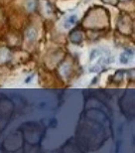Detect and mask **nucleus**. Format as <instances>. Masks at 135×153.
<instances>
[{
  "label": "nucleus",
  "instance_id": "20e7f679",
  "mask_svg": "<svg viewBox=\"0 0 135 153\" xmlns=\"http://www.w3.org/2000/svg\"><path fill=\"white\" fill-rule=\"evenodd\" d=\"M10 54H9V51L6 50V49H2L0 50V62H3V61L7 60Z\"/></svg>",
  "mask_w": 135,
  "mask_h": 153
},
{
  "label": "nucleus",
  "instance_id": "7ed1b4c3",
  "mask_svg": "<svg viewBox=\"0 0 135 153\" xmlns=\"http://www.w3.org/2000/svg\"><path fill=\"white\" fill-rule=\"evenodd\" d=\"M26 37L29 41H34V40L37 38V31L35 29L30 28L26 33Z\"/></svg>",
  "mask_w": 135,
  "mask_h": 153
},
{
  "label": "nucleus",
  "instance_id": "f257e3e1",
  "mask_svg": "<svg viewBox=\"0 0 135 153\" xmlns=\"http://www.w3.org/2000/svg\"><path fill=\"white\" fill-rule=\"evenodd\" d=\"M76 21H78V16L75 15V14L70 15V16H69L65 20V22H64V28L67 29V30L72 28V27L76 23Z\"/></svg>",
  "mask_w": 135,
  "mask_h": 153
},
{
  "label": "nucleus",
  "instance_id": "423d86ee",
  "mask_svg": "<svg viewBox=\"0 0 135 153\" xmlns=\"http://www.w3.org/2000/svg\"><path fill=\"white\" fill-rule=\"evenodd\" d=\"M68 70H69V67H68V64H65L62 68H61V73L64 75V76H66V74L68 73Z\"/></svg>",
  "mask_w": 135,
  "mask_h": 153
},
{
  "label": "nucleus",
  "instance_id": "39448f33",
  "mask_svg": "<svg viewBox=\"0 0 135 153\" xmlns=\"http://www.w3.org/2000/svg\"><path fill=\"white\" fill-rule=\"evenodd\" d=\"M27 8L29 9V10H33L34 8H35V2L33 1V0H30L27 3Z\"/></svg>",
  "mask_w": 135,
  "mask_h": 153
},
{
  "label": "nucleus",
  "instance_id": "f03ea898",
  "mask_svg": "<svg viewBox=\"0 0 135 153\" xmlns=\"http://www.w3.org/2000/svg\"><path fill=\"white\" fill-rule=\"evenodd\" d=\"M131 56H132V54L129 53V52H127V51L122 52L120 54V56H119V62L121 64H123V65H126V64L130 62Z\"/></svg>",
  "mask_w": 135,
  "mask_h": 153
}]
</instances>
